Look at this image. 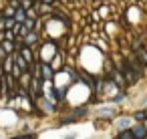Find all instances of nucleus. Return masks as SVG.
<instances>
[{"mask_svg":"<svg viewBox=\"0 0 147 139\" xmlns=\"http://www.w3.org/2000/svg\"><path fill=\"white\" fill-rule=\"evenodd\" d=\"M117 71L123 75V79H125V85H135V83H137V77H135L133 69L129 67V63H127L125 59H121V63H119V69H117Z\"/></svg>","mask_w":147,"mask_h":139,"instance_id":"obj_1","label":"nucleus"},{"mask_svg":"<svg viewBox=\"0 0 147 139\" xmlns=\"http://www.w3.org/2000/svg\"><path fill=\"white\" fill-rule=\"evenodd\" d=\"M14 22H18V24H22L24 20H26V10H22V8H16L14 10Z\"/></svg>","mask_w":147,"mask_h":139,"instance_id":"obj_9","label":"nucleus"},{"mask_svg":"<svg viewBox=\"0 0 147 139\" xmlns=\"http://www.w3.org/2000/svg\"><path fill=\"white\" fill-rule=\"evenodd\" d=\"M0 47L4 49V53H6V55H14V53H16V49H14V43H12V40H4V43H0Z\"/></svg>","mask_w":147,"mask_h":139,"instance_id":"obj_11","label":"nucleus"},{"mask_svg":"<svg viewBox=\"0 0 147 139\" xmlns=\"http://www.w3.org/2000/svg\"><path fill=\"white\" fill-rule=\"evenodd\" d=\"M131 125H133V119H131V117H121V119L117 121V129H119V131H123V129H129Z\"/></svg>","mask_w":147,"mask_h":139,"instance_id":"obj_8","label":"nucleus"},{"mask_svg":"<svg viewBox=\"0 0 147 139\" xmlns=\"http://www.w3.org/2000/svg\"><path fill=\"white\" fill-rule=\"evenodd\" d=\"M133 53L137 55V59L141 61V65L147 69V47H143L141 40H135L133 43Z\"/></svg>","mask_w":147,"mask_h":139,"instance_id":"obj_2","label":"nucleus"},{"mask_svg":"<svg viewBox=\"0 0 147 139\" xmlns=\"http://www.w3.org/2000/svg\"><path fill=\"white\" fill-rule=\"evenodd\" d=\"M34 101L42 107V111H45V113H53V111L57 109V105H53V103H51L49 99H45V97H38V99H34Z\"/></svg>","mask_w":147,"mask_h":139,"instance_id":"obj_6","label":"nucleus"},{"mask_svg":"<svg viewBox=\"0 0 147 139\" xmlns=\"http://www.w3.org/2000/svg\"><path fill=\"white\" fill-rule=\"evenodd\" d=\"M40 2H42V4H49V6H51V4H55V2H57V0H40Z\"/></svg>","mask_w":147,"mask_h":139,"instance_id":"obj_18","label":"nucleus"},{"mask_svg":"<svg viewBox=\"0 0 147 139\" xmlns=\"http://www.w3.org/2000/svg\"><path fill=\"white\" fill-rule=\"evenodd\" d=\"M18 2H22V0H18Z\"/></svg>","mask_w":147,"mask_h":139,"instance_id":"obj_23","label":"nucleus"},{"mask_svg":"<svg viewBox=\"0 0 147 139\" xmlns=\"http://www.w3.org/2000/svg\"><path fill=\"white\" fill-rule=\"evenodd\" d=\"M125 99H127V93H125V91H117V95L111 99V103H115V105H121Z\"/></svg>","mask_w":147,"mask_h":139,"instance_id":"obj_13","label":"nucleus"},{"mask_svg":"<svg viewBox=\"0 0 147 139\" xmlns=\"http://www.w3.org/2000/svg\"><path fill=\"white\" fill-rule=\"evenodd\" d=\"M63 139H75V133H71V135H65Z\"/></svg>","mask_w":147,"mask_h":139,"instance_id":"obj_19","label":"nucleus"},{"mask_svg":"<svg viewBox=\"0 0 147 139\" xmlns=\"http://www.w3.org/2000/svg\"><path fill=\"white\" fill-rule=\"evenodd\" d=\"M12 59H14V65H16L22 73H28V63H26V61H24L18 53H14V55H12Z\"/></svg>","mask_w":147,"mask_h":139,"instance_id":"obj_7","label":"nucleus"},{"mask_svg":"<svg viewBox=\"0 0 147 139\" xmlns=\"http://www.w3.org/2000/svg\"><path fill=\"white\" fill-rule=\"evenodd\" d=\"M143 105H145V107H147V97H145V99H143Z\"/></svg>","mask_w":147,"mask_h":139,"instance_id":"obj_20","label":"nucleus"},{"mask_svg":"<svg viewBox=\"0 0 147 139\" xmlns=\"http://www.w3.org/2000/svg\"><path fill=\"white\" fill-rule=\"evenodd\" d=\"M115 139H135V137H133L131 129H123V131H119V133H117V137H115Z\"/></svg>","mask_w":147,"mask_h":139,"instance_id":"obj_14","label":"nucleus"},{"mask_svg":"<svg viewBox=\"0 0 147 139\" xmlns=\"http://www.w3.org/2000/svg\"><path fill=\"white\" fill-rule=\"evenodd\" d=\"M69 123H75V119H73L71 115H65V117L59 121V125H69Z\"/></svg>","mask_w":147,"mask_h":139,"instance_id":"obj_15","label":"nucleus"},{"mask_svg":"<svg viewBox=\"0 0 147 139\" xmlns=\"http://www.w3.org/2000/svg\"><path fill=\"white\" fill-rule=\"evenodd\" d=\"M20 8H22V10H30V8H32V0H22V2H20Z\"/></svg>","mask_w":147,"mask_h":139,"instance_id":"obj_16","label":"nucleus"},{"mask_svg":"<svg viewBox=\"0 0 147 139\" xmlns=\"http://www.w3.org/2000/svg\"><path fill=\"white\" fill-rule=\"evenodd\" d=\"M129 129H131V133H133L135 139H145V135H147V129H145L143 123H133Z\"/></svg>","mask_w":147,"mask_h":139,"instance_id":"obj_3","label":"nucleus"},{"mask_svg":"<svg viewBox=\"0 0 147 139\" xmlns=\"http://www.w3.org/2000/svg\"><path fill=\"white\" fill-rule=\"evenodd\" d=\"M12 139H34L32 133H24V135H18V137H12Z\"/></svg>","mask_w":147,"mask_h":139,"instance_id":"obj_17","label":"nucleus"},{"mask_svg":"<svg viewBox=\"0 0 147 139\" xmlns=\"http://www.w3.org/2000/svg\"><path fill=\"white\" fill-rule=\"evenodd\" d=\"M97 115H99V117H105V119H113V117H115V109H107V107H101V109L97 111Z\"/></svg>","mask_w":147,"mask_h":139,"instance_id":"obj_10","label":"nucleus"},{"mask_svg":"<svg viewBox=\"0 0 147 139\" xmlns=\"http://www.w3.org/2000/svg\"><path fill=\"white\" fill-rule=\"evenodd\" d=\"M38 38H40V36H38V32H36V30H30V32L22 38V45H24V47H32V45H36V43H38Z\"/></svg>","mask_w":147,"mask_h":139,"instance_id":"obj_5","label":"nucleus"},{"mask_svg":"<svg viewBox=\"0 0 147 139\" xmlns=\"http://www.w3.org/2000/svg\"><path fill=\"white\" fill-rule=\"evenodd\" d=\"M131 119H133L135 123H143V121L147 119V113H145V109H139V111H135Z\"/></svg>","mask_w":147,"mask_h":139,"instance_id":"obj_12","label":"nucleus"},{"mask_svg":"<svg viewBox=\"0 0 147 139\" xmlns=\"http://www.w3.org/2000/svg\"><path fill=\"white\" fill-rule=\"evenodd\" d=\"M145 113H147V107H145Z\"/></svg>","mask_w":147,"mask_h":139,"instance_id":"obj_22","label":"nucleus"},{"mask_svg":"<svg viewBox=\"0 0 147 139\" xmlns=\"http://www.w3.org/2000/svg\"><path fill=\"white\" fill-rule=\"evenodd\" d=\"M69 115H71L75 121H81L83 117H87V115H89V107H85V105H83V107H73Z\"/></svg>","mask_w":147,"mask_h":139,"instance_id":"obj_4","label":"nucleus"},{"mask_svg":"<svg viewBox=\"0 0 147 139\" xmlns=\"http://www.w3.org/2000/svg\"><path fill=\"white\" fill-rule=\"evenodd\" d=\"M143 125H145V129H147V119H145V121H143Z\"/></svg>","mask_w":147,"mask_h":139,"instance_id":"obj_21","label":"nucleus"}]
</instances>
